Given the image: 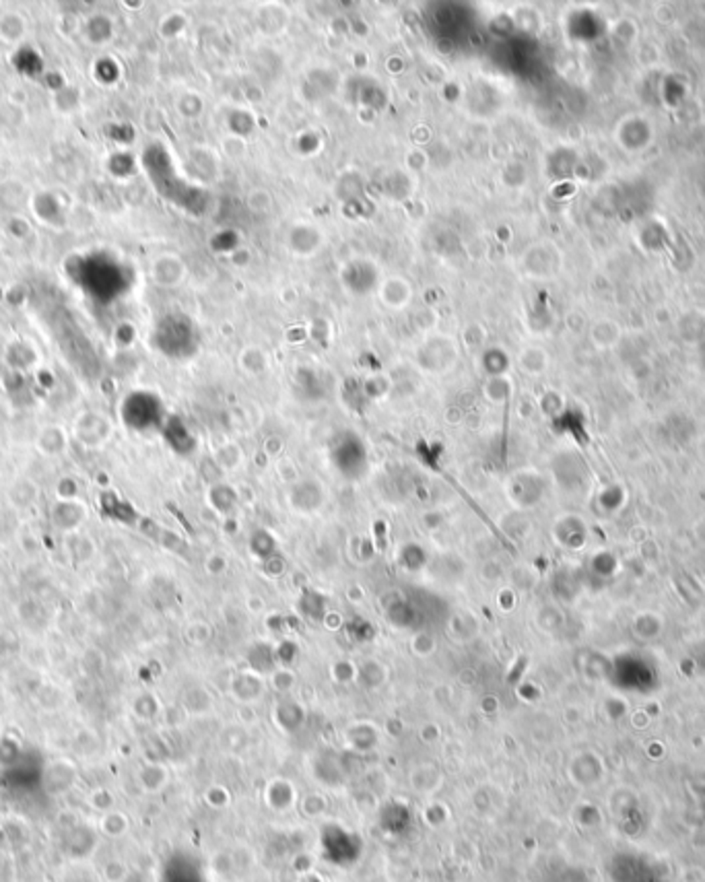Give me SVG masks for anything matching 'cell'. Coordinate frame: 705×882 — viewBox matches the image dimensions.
<instances>
[{"label": "cell", "mask_w": 705, "mask_h": 882, "mask_svg": "<svg viewBox=\"0 0 705 882\" xmlns=\"http://www.w3.org/2000/svg\"><path fill=\"white\" fill-rule=\"evenodd\" d=\"M447 819H450V810H447V806H445V804H441V802H436V804L427 806V810H425V821H427L429 825H433V827H440V825H443Z\"/></svg>", "instance_id": "ba28073f"}, {"label": "cell", "mask_w": 705, "mask_h": 882, "mask_svg": "<svg viewBox=\"0 0 705 882\" xmlns=\"http://www.w3.org/2000/svg\"><path fill=\"white\" fill-rule=\"evenodd\" d=\"M213 870H215V874H219L223 879H231V876H235L239 870H237V858H235V851H217L215 855H213Z\"/></svg>", "instance_id": "52a82bcc"}, {"label": "cell", "mask_w": 705, "mask_h": 882, "mask_svg": "<svg viewBox=\"0 0 705 882\" xmlns=\"http://www.w3.org/2000/svg\"><path fill=\"white\" fill-rule=\"evenodd\" d=\"M297 882H326V879H324L322 874H318L316 870H311V872H308V874H302Z\"/></svg>", "instance_id": "30bf717a"}, {"label": "cell", "mask_w": 705, "mask_h": 882, "mask_svg": "<svg viewBox=\"0 0 705 882\" xmlns=\"http://www.w3.org/2000/svg\"><path fill=\"white\" fill-rule=\"evenodd\" d=\"M265 800L266 804H268V808H272L276 812H283V810H289L297 802V794H295V788H293L291 782H287V779H272L266 786Z\"/></svg>", "instance_id": "7a4b0ae2"}, {"label": "cell", "mask_w": 705, "mask_h": 882, "mask_svg": "<svg viewBox=\"0 0 705 882\" xmlns=\"http://www.w3.org/2000/svg\"><path fill=\"white\" fill-rule=\"evenodd\" d=\"M231 693H233V697L237 699V701H242V703H254L256 699H260L262 697V693H265V682H262V678L258 676V674H254V672H242V674H237L235 678H233V682H231Z\"/></svg>", "instance_id": "6da1fadb"}, {"label": "cell", "mask_w": 705, "mask_h": 882, "mask_svg": "<svg viewBox=\"0 0 705 882\" xmlns=\"http://www.w3.org/2000/svg\"><path fill=\"white\" fill-rule=\"evenodd\" d=\"M441 784L438 765H421L410 773V786L419 794H433Z\"/></svg>", "instance_id": "3957f363"}, {"label": "cell", "mask_w": 705, "mask_h": 882, "mask_svg": "<svg viewBox=\"0 0 705 882\" xmlns=\"http://www.w3.org/2000/svg\"><path fill=\"white\" fill-rule=\"evenodd\" d=\"M299 810H302V814L309 819V821H316V819H320V816H324L326 814V810H328V802H326V798L322 794H306L302 800H299Z\"/></svg>", "instance_id": "8992f818"}, {"label": "cell", "mask_w": 705, "mask_h": 882, "mask_svg": "<svg viewBox=\"0 0 705 882\" xmlns=\"http://www.w3.org/2000/svg\"><path fill=\"white\" fill-rule=\"evenodd\" d=\"M207 802H209V806H213V808H225V806L229 804V792H227L225 788L215 786V788H211V790L207 792Z\"/></svg>", "instance_id": "9c48e42d"}, {"label": "cell", "mask_w": 705, "mask_h": 882, "mask_svg": "<svg viewBox=\"0 0 705 882\" xmlns=\"http://www.w3.org/2000/svg\"><path fill=\"white\" fill-rule=\"evenodd\" d=\"M306 713L304 709L297 705L295 701H281L276 709H274V719L276 724L285 730V732H293L302 726Z\"/></svg>", "instance_id": "277c9868"}, {"label": "cell", "mask_w": 705, "mask_h": 882, "mask_svg": "<svg viewBox=\"0 0 705 882\" xmlns=\"http://www.w3.org/2000/svg\"><path fill=\"white\" fill-rule=\"evenodd\" d=\"M347 742L355 750H369L378 742V730L369 724H355L347 730Z\"/></svg>", "instance_id": "5b68a950"}]
</instances>
